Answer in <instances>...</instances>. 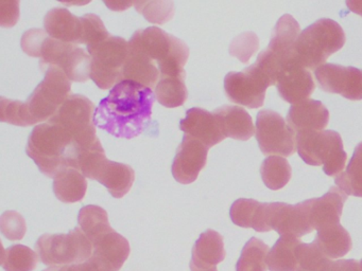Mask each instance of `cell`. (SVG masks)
<instances>
[{
	"instance_id": "1",
	"label": "cell",
	"mask_w": 362,
	"mask_h": 271,
	"mask_svg": "<svg viewBox=\"0 0 362 271\" xmlns=\"http://www.w3.org/2000/svg\"><path fill=\"white\" fill-rule=\"evenodd\" d=\"M156 93L151 88L124 80L111 89L95 112V124L117 138L139 137L151 119Z\"/></svg>"
},
{
	"instance_id": "2",
	"label": "cell",
	"mask_w": 362,
	"mask_h": 271,
	"mask_svg": "<svg viewBox=\"0 0 362 271\" xmlns=\"http://www.w3.org/2000/svg\"><path fill=\"white\" fill-rule=\"evenodd\" d=\"M26 152L44 175L54 178L64 167L76 169L80 147L66 127L48 120L31 131Z\"/></svg>"
},
{
	"instance_id": "3",
	"label": "cell",
	"mask_w": 362,
	"mask_h": 271,
	"mask_svg": "<svg viewBox=\"0 0 362 271\" xmlns=\"http://www.w3.org/2000/svg\"><path fill=\"white\" fill-rule=\"evenodd\" d=\"M129 44L136 47L160 69V78L186 74L184 67L189 57V48L183 40L164 30L158 27L139 30Z\"/></svg>"
},
{
	"instance_id": "4",
	"label": "cell",
	"mask_w": 362,
	"mask_h": 271,
	"mask_svg": "<svg viewBox=\"0 0 362 271\" xmlns=\"http://www.w3.org/2000/svg\"><path fill=\"white\" fill-rule=\"evenodd\" d=\"M344 44L345 33L341 25L332 19H320L300 32L290 63L315 70Z\"/></svg>"
},
{
	"instance_id": "5",
	"label": "cell",
	"mask_w": 362,
	"mask_h": 271,
	"mask_svg": "<svg viewBox=\"0 0 362 271\" xmlns=\"http://www.w3.org/2000/svg\"><path fill=\"white\" fill-rule=\"evenodd\" d=\"M300 34V25L291 15H283L277 21L270 44L253 64L269 86L276 85L279 76L291 61L294 44Z\"/></svg>"
},
{
	"instance_id": "6",
	"label": "cell",
	"mask_w": 362,
	"mask_h": 271,
	"mask_svg": "<svg viewBox=\"0 0 362 271\" xmlns=\"http://www.w3.org/2000/svg\"><path fill=\"white\" fill-rule=\"evenodd\" d=\"M296 150L307 164L323 165L324 173L327 176H338L344 169L347 160L342 138L334 131L298 133Z\"/></svg>"
},
{
	"instance_id": "7",
	"label": "cell",
	"mask_w": 362,
	"mask_h": 271,
	"mask_svg": "<svg viewBox=\"0 0 362 271\" xmlns=\"http://www.w3.org/2000/svg\"><path fill=\"white\" fill-rule=\"evenodd\" d=\"M43 71L45 78L25 102L31 126L47 122L71 95V80L60 68L50 66Z\"/></svg>"
},
{
	"instance_id": "8",
	"label": "cell",
	"mask_w": 362,
	"mask_h": 271,
	"mask_svg": "<svg viewBox=\"0 0 362 271\" xmlns=\"http://www.w3.org/2000/svg\"><path fill=\"white\" fill-rule=\"evenodd\" d=\"M35 249L43 264L64 266L88 260L94 246L81 229L76 228L69 234L42 235L35 243Z\"/></svg>"
},
{
	"instance_id": "9",
	"label": "cell",
	"mask_w": 362,
	"mask_h": 271,
	"mask_svg": "<svg viewBox=\"0 0 362 271\" xmlns=\"http://www.w3.org/2000/svg\"><path fill=\"white\" fill-rule=\"evenodd\" d=\"M92 57L90 78L103 90L124 82V69L129 52V42L118 36L88 47Z\"/></svg>"
},
{
	"instance_id": "10",
	"label": "cell",
	"mask_w": 362,
	"mask_h": 271,
	"mask_svg": "<svg viewBox=\"0 0 362 271\" xmlns=\"http://www.w3.org/2000/svg\"><path fill=\"white\" fill-rule=\"evenodd\" d=\"M95 112L96 107L90 99L71 95L49 120L60 123L73 133L81 152L100 142L96 136Z\"/></svg>"
},
{
	"instance_id": "11",
	"label": "cell",
	"mask_w": 362,
	"mask_h": 271,
	"mask_svg": "<svg viewBox=\"0 0 362 271\" xmlns=\"http://www.w3.org/2000/svg\"><path fill=\"white\" fill-rule=\"evenodd\" d=\"M50 66L60 68L71 82L84 83L90 78L92 57L77 44L48 36L42 47L40 67L43 71Z\"/></svg>"
},
{
	"instance_id": "12",
	"label": "cell",
	"mask_w": 362,
	"mask_h": 271,
	"mask_svg": "<svg viewBox=\"0 0 362 271\" xmlns=\"http://www.w3.org/2000/svg\"><path fill=\"white\" fill-rule=\"evenodd\" d=\"M256 139L264 155L292 156L296 150V135L283 116L270 109L260 110L256 119Z\"/></svg>"
},
{
	"instance_id": "13",
	"label": "cell",
	"mask_w": 362,
	"mask_h": 271,
	"mask_svg": "<svg viewBox=\"0 0 362 271\" xmlns=\"http://www.w3.org/2000/svg\"><path fill=\"white\" fill-rule=\"evenodd\" d=\"M269 84L253 65L241 72H230L224 78L226 97L236 104L249 108L264 105Z\"/></svg>"
},
{
	"instance_id": "14",
	"label": "cell",
	"mask_w": 362,
	"mask_h": 271,
	"mask_svg": "<svg viewBox=\"0 0 362 271\" xmlns=\"http://www.w3.org/2000/svg\"><path fill=\"white\" fill-rule=\"evenodd\" d=\"M315 76L322 90L337 93L351 101L362 100V70L324 64L315 70Z\"/></svg>"
},
{
	"instance_id": "15",
	"label": "cell",
	"mask_w": 362,
	"mask_h": 271,
	"mask_svg": "<svg viewBox=\"0 0 362 271\" xmlns=\"http://www.w3.org/2000/svg\"><path fill=\"white\" fill-rule=\"evenodd\" d=\"M346 199L347 195L338 186H332L320 198L308 199L300 203L311 230L319 231L325 227L339 224Z\"/></svg>"
},
{
	"instance_id": "16",
	"label": "cell",
	"mask_w": 362,
	"mask_h": 271,
	"mask_svg": "<svg viewBox=\"0 0 362 271\" xmlns=\"http://www.w3.org/2000/svg\"><path fill=\"white\" fill-rule=\"evenodd\" d=\"M209 148L192 136H184L173 160V175L177 182L190 184L196 181L200 171L206 165Z\"/></svg>"
},
{
	"instance_id": "17",
	"label": "cell",
	"mask_w": 362,
	"mask_h": 271,
	"mask_svg": "<svg viewBox=\"0 0 362 271\" xmlns=\"http://www.w3.org/2000/svg\"><path fill=\"white\" fill-rule=\"evenodd\" d=\"M94 251L90 260L99 271H119L130 255V243L115 230L93 243Z\"/></svg>"
},
{
	"instance_id": "18",
	"label": "cell",
	"mask_w": 362,
	"mask_h": 271,
	"mask_svg": "<svg viewBox=\"0 0 362 271\" xmlns=\"http://www.w3.org/2000/svg\"><path fill=\"white\" fill-rule=\"evenodd\" d=\"M180 128L185 135L192 136L202 142L209 150L226 138L216 114L203 108L194 107L187 110L185 119L180 122Z\"/></svg>"
},
{
	"instance_id": "19",
	"label": "cell",
	"mask_w": 362,
	"mask_h": 271,
	"mask_svg": "<svg viewBox=\"0 0 362 271\" xmlns=\"http://www.w3.org/2000/svg\"><path fill=\"white\" fill-rule=\"evenodd\" d=\"M329 121V112L320 101L307 99L292 104L287 123L296 135L309 131H324Z\"/></svg>"
},
{
	"instance_id": "20",
	"label": "cell",
	"mask_w": 362,
	"mask_h": 271,
	"mask_svg": "<svg viewBox=\"0 0 362 271\" xmlns=\"http://www.w3.org/2000/svg\"><path fill=\"white\" fill-rule=\"evenodd\" d=\"M275 86L281 99L291 104L308 99L315 88L310 71L292 63L281 72Z\"/></svg>"
},
{
	"instance_id": "21",
	"label": "cell",
	"mask_w": 362,
	"mask_h": 271,
	"mask_svg": "<svg viewBox=\"0 0 362 271\" xmlns=\"http://www.w3.org/2000/svg\"><path fill=\"white\" fill-rule=\"evenodd\" d=\"M90 179L103 183L115 198H122L130 192L135 180V171L130 165L101 159Z\"/></svg>"
},
{
	"instance_id": "22",
	"label": "cell",
	"mask_w": 362,
	"mask_h": 271,
	"mask_svg": "<svg viewBox=\"0 0 362 271\" xmlns=\"http://www.w3.org/2000/svg\"><path fill=\"white\" fill-rule=\"evenodd\" d=\"M44 27L54 40L74 44H83V23L81 17L67 8H54L46 14Z\"/></svg>"
},
{
	"instance_id": "23",
	"label": "cell",
	"mask_w": 362,
	"mask_h": 271,
	"mask_svg": "<svg viewBox=\"0 0 362 271\" xmlns=\"http://www.w3.org/2000/svg\"><path fill=\"white\" fill-rule=\"evenodd\" d=\"M214 114L219 120L222 131L226 138L240 141L251 139L255 133L251 116L239 106L224 105L217 108Z\"/></svg>"
},
{
	"instance_id": "24",
	"label": "cell",
	"mask_w": 362,
	"mask_h": 271,
	"mask_svg": "<svg viewBox=\"0 0 362 271\" xmlns=\"http://www.w3.org/2000/svg\"><path fill=\"white\" fill-rule=\"evenodd\" d=\"M226 258L223 237L216 231H205L200 235L192 248L190 264L199 269H209L217 266Z\"/></svg>"
},
{
	"instance_id": "25",
	"label": "cell",
	"mask_w": 362,
	"mask_h": 271,
	"mask_svg": "<svg viewBox=\"0 0 362 271\" xmlns=\"http://www.w3.org/2000/svg\"><path fill=\"white\" fill-rule=\"evenodd\" d=\"M230 219L237 226L252 228L257 232H268L267 203L254 199L240 198L230 207Z\"/></svg>"
},
{
	"instance_id": "26",
	"label": "cell",
	"mask_w": 362,
	"mask_h": 271,
	"mask_svg": "<svg viewBox=\"0 0 362 271\" xmlns=\"http://www.w3.org/2000/svg\"><path fill=\"white\" fill-rule=\"evenodd\" d=\"M88 191L86 177L75 167H64L54 178V192L64 203L81 201Z\"/></svg>"
},
{
	"instance_id": "27",
	"label": "cell",
	"mask_w": 362,
	"mask_h": 271,
	"mask_svg": "<svg viewBox=\"0 0 362 271\" xmlns=\"http://www.w3.org/2000/svg\"><path fill=\"white\" fill-rule=\"evenodd\" d=\"M313 243L329 260L342 258L351 249V236L340 224L317 231Z\"/></svg>"
},
{
	"instance_id": "28",
	"label": "cell",
	"mask_w": 362,
	"mask_h": 271,
	"mask_svg": "<svg viewBox=\"0 0 362 271\" xmlns=\"http://www.w3.org/2000/svg\"><path fill=\"white\" fill-rule=\"evenodd\" d=\"M300 241L293 235H281L269 251L267 264L271 271H296L298 250Z\"/></svg>"
},
{
	"instance_id": "29",
	"label": "cell",
	"mask_w": 362,
	"mask_h": 271,
	"mask_svg": "<svg viewBox=\"0 0 362 271\" xmlns=\"http://www.w3.org/2000/svg\"><path fill=\"white\" fill-rule=\"evenodd\" d=\"M185 78L186 74L160 78V80L154 89L158 103L168 108H175L184 105L188 95Z\"/></svg>"
},
{
	"instance_id": "30",
	"label": "cell",
	"mask_w": 362,
	"mask_h": 271,
	"mask_svg": "<svg viewBox=\"0 0 362 271\" xmlns=\"http://www.w3.org/2000/svg\"><path fill=\"white\" fill-rule=\"evenodd\" d=\"M78 222L80 229L92 243L114 230L110 224L107 212L99 205H90L82 207L78 216Z\"/></svg>"
},
{
	"instance_id": "31",
	"label": "cell",
	"mask_w": 362,
	"mask_h": 271,
	"mask_svg": "<svg viewBox=\"0 0 362 271\" xmlns=\"http://www.w3.org/2000/svg\"><path fill=\"white\" fill-rule=\"evenodd\" d=\"M334 182L347 196L362 197V142L355 148L346 169L336 176Z\"/></svg>"
},
{
	"instance_id": "32",
	"label": "cell",
	"mask_w": 362,
	"mask_h": 271,
	"mask_svg": "<svg viewBox=\"0 0 362 271\" xmlns=\"http://www.w3.org/2000/svg\"><path fill=\"white\" fill-rule=\"evenodd\" d=\"M260 174L262 181L270 190H281L291 178V167L284 157L270 156L262 162Z\"/></svg>"
},
{
	"instance_id": "33",
	"label": "cell",
	"mask_w": 362,
	"mask_h": 271,
	"mask_svg": "<svg viewBox=\"0 0 362 271\" xmlns=\"http://www.w3.org/2000/svg\"><path fill=\"white\" fill-rule=\"evenodd\" d=\"M37 252L24 245H13L3 250L1 266L6 271H33L37 266Z\"/></svg>"
},
{
	"instance_id": "34",
	"label": "cell",
	"mask_w": 362,
	"mask_h": 271,
	"mask_svg": "<svg viewBox=\"0 0 362 271\" xmlns=\"http://www.w3.org/2000/svg\"><path fill=\"white\" fill-rule=\"evenodd\" d=\"M269 248L264 241L253 237L250 239L241 252L237 263L236 271H267Z\"/></svg>"
},
{
	"instance_id": "35",
	"label": "cell",
	"mask_w": 362,
	"mask_h": 271,
	"mask_svg": "<svg viewBox=\"0 0 362 271\" xmlns=\"http://www.w3.org/2000/svg\"><path fill=\"white\" fill-rule=\"evenodd\" d=\"M135 10L143 15L149 23L154 25H164L173 19L175 15V4L164 0L153 1H136Z\"/></svg>"
},
{
	"instance_id": "36",
	"label": "cell",
	"mask_w": 362,
	"mask_h": 271,
	"mask_svg": "<svg viewBox=\"0 0 362 271\" xmlns=\"http://www.w3.org/2000/svg\"><path fill=\"white\" fill-rule=\"evenodd\" d=\"M298 264L296 271H325L329 258H326L315 243H303L298 245Z\"/></svg>"
},
{
	"instance_id": "37",
	"label": "cell",
	"mask_w": 362,
	"mask_h": 271,
	"mask_svg": "<svg viewBox=\"0 0 362 271\" xmlns=\"http://www.w3.org/2000/svg\"><path fill=\"white\" fill-rule=\"evenodd\" d=\"M0 121L16 126H31L26 103L4 97L0 99Z\"/></svg>"
},
{
	"instance_id": "38",
	"label": "cell",
	"mask_w": 362,
	"mask_h": 271,
	"mask_svg": "<svg viewBox=\"0 0 362 271\" xmlns=\"http://www.w3.org/2000/svg\"><path fill=\"white\" fill-rule=\"evenodd\" d=\"M81 18L83 23V44L94 46L111 36L105 29V23L97 15L86 14L81 16Z\"/></svg>"
},
{
	"instance_id": "39",
	"label": "cell",
	"mask_w": 362,
	"mask_h": 271,
	"mask_svg": "<svg viewBox=\"0 0 362 271\" xmlns=\"http://www.w3.org/2000/svg\"><path fill=\"white\" fill-rule=\"evenodd\" d=\"M259 40L253 32H245L234 38L230 46V54L237 57L241 63H247L257 51Z\"/></svg>"
},
{
	"instance_id": "40",
	"label": "cell",
	"mask_w": 362,
	"mask_h": 271,
	"mask_svg": "<svg viewBox=\"0 0 362 271\" xmlns=\"http://www.w3.org/2000/svg\"><path fill=\"white\" fill-rule=\"evenodd\" d=\"M0 229L10 241H21L26 234L25 218L16 211H7L0 218Z\"/></svg>"
},
{
	"instance_id": "41",
	"label": "cell",
	"mask_w": 362,
	"mask_h": 271,
	"mask_svg": "<svg viewBox=\"0 0 362 271\" xmlns=\"http://www.w3.org/2000/svg\"><path fill=\"white\" fill-rule=\"evenodd\" d=\"M48 33L43 29H30L25 32L21 44L23 51L29 56L41 59L42 47L48 37Z\"/></svg>"
},
{
	"instance_id": "42",
	"label": "cell",
	"mask_w": 362,
	"mask_h": 271,
	"mask_svg": "<svg viewBox=\"0 0 362 271\" xmlns=\"http://www.w3.org/2000/svg\"><path fill=\"white\" fill-rule=\"evenodd\" d=\"M20 2L0 1V25L4 28H11L20 18Z\"/></svg>"
},
{
	"instance_id": "43",
	"label": "cell",
	"mask_w": 362,
	"mask_h": 271,
	"mask_svg": "<svg viewBox=\"0 0 362 271\" xmlns=\"http://www.w3.org/2000/svg\"><path fill=\"white\" fill-rule=\"evenodd\" d=\"M44 271H99L94 263L88 258L83 263L64 265V266H52Z\"/></svg>"
},
{
	"instance_id": "44",
	"label": "cell",
	"mask_w": 362,
	"mask_h": 271,
	"mask_svg": "<svg viewBox=\"0 0 362 271\" xmlns=\"http://www.w3.org/2000/svg\"><path fill=\"white\" fill-rule=\"evenodd\" d=\"M105 4L109 6L110 10L124 11L130 6H135L134 1H105Z\"/></svg>"
},
{
	"instance_id": "45",
	"label": "cell",
	"mask_w": 362,
	"mask_h": 271,
	"mask_svg": "<svg viewBox=\"0 0 362 271\" xmlns=\"http://www.w3.org/2000/svg\"><path fill=\"white\" fill-rule=\"evenodd\" d=\"M190 270L192 271H217V268L216 267H213V268L209 269H199L197 267H194V265L190 264Z\"/></svg>"
}]
</instances>
